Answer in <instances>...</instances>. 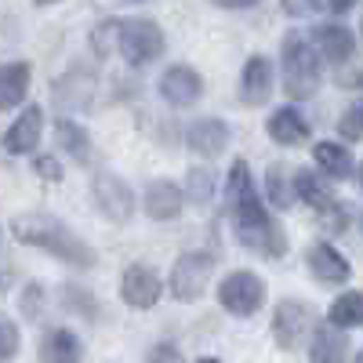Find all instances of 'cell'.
<instances>
[{
	"label": "cell",
	"instance_id": "obj_35",
	"mask_svg": "<svg viewBox=\"0 0 363 363\" xmlns=\"http://www.w3.org/2000/svg\"><path fill=\"white\" fill-rule=\"evenodd\" d=\"M48 182H58V178H62V167H58V160L55 157H37V164H33Z\"/></svg>",
	"mask_w": 363,
	"mask_h": 363
},
{
	"label": "cell",
	"instance_id": "obj_13",
	"mask_svg": "<svg viewBox=\"0 0 363 363\" xmlns=\"http://www.w3.org/2000/svg\"><path fill=\"white\" fill-rule=\"evenodd\" d=\"M306 265H309V272L320 284H345L352 277L349 258L335 244H327V240H316V244L306 251Z\"/></svg>",
	"mask_w": 363,
	"mask_h": 363
},
{
	"label": "cell",
	"instance_id": "obj_30",
	"mask_svg": "<svg viewBox=\"0 0 363 363\" xmlns=\"http://www.w3.org/2000/svg\"><path fill=\"white\" fill-rule=\"evenodd\" d=\"M338 135L345 142H359L363 138V99H356L342 116H338Z\"/></svg>",
	"mask_w": 363,
	"mask_h": 363
},
{
	"label": "cell",
	"instance_id": "obj_26",
	"mask_svg": "<svg viewBox=\"0 0 363 363\" xmlns=\"http://www.w3.org/2000/svg\"><path fill=\"white\" fill-rule=\"evenodd\" d=\"M327 323H335L342 330L363 327V291H345L335 298V306L327 309Z\"/></svg>",
	"mask_w": 363,
	"mask_h": 363
},
{
	"label": "cell",
	"instance_id": "obj_23",
	"mask_svg": "<svg viewBox=\"0 0 363 363\" xmlns=\"http://www.w3.org/2000/svg\"><path fill=\"white\" fill-rule=\"evenodd\" d=\"M29 77H33L29 62H4L0 66V113H8V109L26 102Z\"/></svg>",
	"mask_w": 363,
	"mask_h": 363
},
{
	"label": "cell",
	"instance_id": "obj_33",
	"mask_svg": "<svg viewBox=\"0 0 363 363\" xmlns=\"http://www.w3.org/2000/svg\"><path fill=\"white\" fill-rule=\"evenodd\" d=\"M145 363H186V356H182L178 345H171V342H157L145 352Z\"/></svg>",
	"mask_w": 363,
	"mask_h": 363
},
{
	"label": "cell",
	"instance_id": "obj_19",
	"mask_svg": "<svg viewBox=\"0 0 363 363\" xmlns=\"http://www.w3.org/2000/svg\"><path fill=\"white\" fill-rule=\"evenodd\" d=\"M51 95L58 102V109H84L91 106V99H95V73L87 69H69L66 77H58L51 84Z\"/></svg>",
	"mask_w": 363,
	"mask_h": 363
},
{
	"label": "cell",
	"instance_id": "obj_29",
	"mask_svg": "<svg viewBox=\"0 0 363 363\" xmlns=\"http://www.w3.org/2000/svg\"><path fill=\"white\" fill-rule=\"evenodd\" d=\"M18 345H22V335H18V323L11 316L0 313V363H11L18 356Z\"/></svg>",
	"mask_w": 363,
	"mask_h": 363
},
{
	"label": "cell",
	"instance_id": "obj_27",
	"mask_svg": "<svg viewBox=\"0 0 363 363\" xmlns=\"http://www.w3.org/2000/svg\"><path fill=\"white\" fill-rule=\"evenodd\" d=\"M62 309L84 316V320H99V301L91 298V291L77 287V284H66L62 287Z\"/></svg>",
	"mask_w": 363,
	"mask_h": 363
},
{
	"label": "cell",
	"instance_id": "obj_11",
	"mask_svg": "<svg viewBox=\"0 0 363 363\" xmlns=\"http://www.w3.org/2000/svg\"><path fill=\"white\" fill-rule=\"evenodd\" d=\"M236 240L244 244L247 251H255L258 258H284L287 255V233L277 218H262L258 225H247V229H236Z\"/></svg>",
	"mask_w": 363,
	"mask_h": 363
},
{
	"label": "cell",
	"instance_id": "obj_31",
	"mask_svg": "<svg viewBox=\"0 0 363 363\" xmlns=\"http://www.w3.org/2000/svg\"><path fill=\"white\" fill-rule=\"evenodd\" d=\"M186 189H189V196H193L196 203H207V200H211V193H215V182H211V171L193 167V171H189V182H186Z\"/></svg>",
	"mask_w": 363,
	"mask_h": 363
},
{
	"label": "cell",
	"instance_id": "obj_12",
	"mask_svg": "<svg viewBox=\"0 0 363 363\" xmlns=\"http://www.w3.org/2000/svg\"><path fill=\"white\" fill-rule=\"evenodd\" d=\"M272 99V62L265 55H251L240 73V102L247 109H258Z\"/></svg>",
	"mask_w": 363,
	"mask_h": 363
},
{
	"label": "cell",
	"instance_id": "obj_7",
	"mask_svg": "<svg viewBox=\"0 0 363 363\" xmlns=\"http://www.w3.org/2000/svg\"><path fill=\"white\" fill-rule=\"evenodd\" d=\"M313 327H316V313L306 301H280L277 313H272V338L287 352L306 342L313 335Z\"/></svg>",
	"mask_w": 363,
	"mask_h": 363
},
{
	"label": "cell",
	"instance_id": "obj_20",
	"mask_svg": "<svg viewBox=\"0 0 363 363\" xmlns=\"http://www.w3.org/2000/svg\"><path fill=\"white\" fill-rule=\"evenodd\" d=\"M309 359L313 363H345L349 359V338L335 323H320L309 335Z\"/></svg>",
	"mask_w": 363,
	"mask_h": 363
},
{
	"label": "cell",
	"instance_id": "obj_8",
	"mask_svg": "<svg viewBox=\"0 0 363 363\" xmlns=\"http://www.w3.org/2000/svg\"><path fill=\"white\" fill-rule=\"evenodd\" d=\"M91 196H95L99 211L109 222H128L135 215V193L124 178H116L109 171H102L95 182H91Z\"/></svg>",
	"mask_w": 363,
	"mask_h": 363
},
{
	"label": "cell",
	"instance_id": "obj_18",
	"mask_svg": "<svg viewBox=\"0 0 363 363\" xmlns=\"http://www.w3.org/2000/svg\"><path fill=\"white\" fill-rule=\"evenodd\" d=\"M309 44L316 48L320 58H330V62H349V58L356 55V37L352 29L338 26V22H323L316 26L309 33Z\"/></svg>",
	"mask_w": 363,
	"mask_h": 363
},
{
	"label": "cell",
	"instance_id": "obj_1",
	"mask_svg": "<svg viewBox=\"0 0 363 363\" xmlns=\"http://www.w3.org/2000/svg\"><path fill=\"white\" fill-rule=\"evenodd\" d=\"M11 236L26 247H37V251H48L51 258H58L62 265H73V269H91L99 262L95 247L84 244V240L51 215L44 211H33V215H18L11 222Z\"/></svg>",
	"mask_w": 363,
	"mask_h": 363
},
{
	"label": "cell",
	"instance_id": "obj_4",
	"mask_svg": "<svg viewBox=\"0 0 363 363\" xmlns=\"http://www.w3.org/2000/svg\"><path fill=\"white\" fill-rule=\"evenodd\" d=\"M225 207H229L233 229H247V225H258L262 218H269L265 200H262V193H258V186H255V174H251L247 160H236V164L229 167Z\"/></svg>",
	"mask_w": 363,
	"mask_h": 363
},
{
	"label": "cell",
	"instance_id": "obj_10",
	"mask_svg": "<svg viewBox=\"0 0 363 363\" xmlns=\"http://www.w3.org/2000/svg\"><path fill=\"white\" fill-rule=\"evenodd\" d=\"M160 95H164V102L174 106V109L196 106L200 95H203V77H200L193 66H171V69H164V77H160Z\"/></svg>",
	"mask_w": 363,
	"mask_h": 363
},
{
	"label": "cell",
	"instance_id": "obj_38",
	"mask_svg": "<svg viewBox=\"0 0 363 363\" xmlns=\"http://www.w3.org/2000/svg\"><path fill=\"white\" fill-rule=\"evenodd\" d=\"M215 8H225V11H244V8H255L258 0H211Z\"/></svg>",
	"mask_w": 363,
	"mask_h": 363
},
{
	"label": "cell",
	"instance_id": "obj_34",
	"mask_svg": "<svg viewBox=\"0 0 363 363\" xmlns=\"http://www.w3.org/2000/svg\"><path fill=\"white\" fill-rule=\"evenodd\" d=\"M342 69H338V84L342 87H363V69H356V66H349V62H338Z\"/></svg>",
	"mask_w": 363,
	"mask_h": 363
},
{
	"label": "cell",
	"instance_id": "obj_5",
	"mask_svg": "<svg viewBox=\"0 0 363 363\" xmlns=\"http://www.w3.org/2000/svg\"><path fill=\"white\" fill-rule=\"evenodd\" d=\"M211 272H215V258H211L207 251H186L178 255V262L171 265V298L178 301H196L203 298L207 284H211Z\"/></svg>",
	"mask_w": 363,
	"mask_h": 363
},
{
	"label": "cell",
	"instance_id": "obj_25",
	"mask_svg": "<svg viewBox=\"0 0 363 363\" xmlns=\"http://www.w3.org/2000/svg\"><path fill=\"white\" fill-rule=\"evenodd\" d=\"M313 160L327 178H349L352 174V153L342 142H316L313 145Z\"/></svg>",
	"mask_w": 363,
	"mask_h": 363
},
{
	"label": "cell",
	"instance_id": "obj_39",
	"mask_svg": "<svg viewBox=\"0 0 363 363\" xmlns=\"http://www.w3.org/2000/svg\"><path fill=\"white\" fill-rule=\"evenodd\" d=\"M196 363H218L215 356H203V359H196Z\"/></svg>",
	"mask_w": 363,
	"mask_h": 363
},
{
	"label": "cell",
	"instance_id": "obj_15",
	"mask_svg": "<svg viewBox=\"0 0 363 363\" xmlns=\"http://www.w3.org/2000/svg\"><path fill=\"white\" fill-rule=\"evenodd\" d=\"M291 193L306 203V207H316L320 215H330V211H338L342 203L335 200V189L323 182V174H316L313 167H298L291 174Z\"/></svg>",
	"mask_w": 363,
	"mask_h": 363
},
{
	"label": "cell",
	"instance_id": "obj_36",
	"mask_svg": "<svg viewBox=\"0 0 363 363\" xmlns=\"http://www.w3.org/2000/svg\"><path fill=\"white\" fill-rule=\"evenodd\" d=\"M22 309L33 316V313H40V287L37 284H29L26 291H22Z\"/></svg>",
	"mask_w": 363,
	"mask_h": 363
},
{
	"label": "cell",
	"instance_id": "obj_44",
	"mask_svg": "<svg viewBox=\"0 0 363 363\" xmlns=\"http://www.w3.org/2000/svg\"><path fill=\"white\" fill-rule=\"evenodd\" d=\"M359 33H363V26H359Z\"/></svg>",
	"mask_w": 363,
	"mask_h": 363
},
{
	"label": "cell",
	"instance_id": "obj_22",
	"mask_svg": "<svg viewBox=\"0 0 363 363\" xmlns=\"http://www.w3.org/2000/svg\"><path fill=\"white\" fill-rule=\"evenodd\" d=\"M269 138L272 142H280V145H301L309 138V120L301 116L294 106H284V109H277L269 116Z\"/></svg>",
	"mask_w": 363,
	"mask_h": 363
},
{
	"label": "cell",
	"instance_id": "obj_28",
	"mask_svg": "<svg viewBox=\"0 0 363 363\" xmlns=\"http://www.w3.org/2000/svg\"><path fill=\"white\" fill-rule=\"evenodd\" d=\"M284 174H287V171H284L280 164H272V167H269V174H265L269 203H277V207H287V203H291V196H294V193L287 189V186H291V178H284Z\"/></svg>",
	"mask_w": 363,
	"mask_h": 363
},
{
	"label": "cell",
	"instance_id": "obj_42",
	"mask_svg": "<svg viewBox=\"0 0 363 363\" xmlns=\"http://www.w3.org/2000/svg\"><path fill=\"white\" fill-rule=\"evenodd\" d=\"M37 4H55V0H37Z\"/></svg>",
	"mask_w": 363,
	"mask_h": 363
},
{
	"label": "cell",
	"instance_id": "obj_37",
	"mask_svg": "<svg viewBox=\"0 0 363 363\" xmlns=\"http://www.w3.org/2000/svg\"><path fill=\"white\" fill-rule=\"evenodd\" d=\"M352 4L356 0H316V8H323L330 15H345V11H352Z\"/></svg>",
	"mask_w": 363,
	"mask_h": 363
},
{
	"label": "cell",
	"instance_id": "obj_2",
	"mask_svg": "<svg viewBox=\"0 0 363 363\" xmlns=\"http://www.w3.org/2000/svg\"><path fill=\"white\" fill-rule=\"evenodd\" d=\"M284 91L294 102H306L320 91V55L309 37L287 33L284 37Z\"/></svg>",
	"mask_w": 363,
	"mask_h": 363
},
{
	"label": "cell",
	"instance_id": "obj_3",
	"mask_svg": "<svg viewBox=\"0 0 363 363\" xmlns=\"http://www.w3.org/2000/svg\"><path fill=\"white\" fill-rule=\"evenodd\" d=\"M167 40H164V29L160 22L153 18H116V51L120 58H124L128 66H149L157 62V58L164 55Z\"/></svg>",
	"mask_w": 363,
	"mask_h": 363
},
{
	"label": "cell",
	"instance_id": "obj_24",
	"mask_svg": "<svg viewBox=\"0 0 363 363\" xmlns=\"http://www.w3.org/2000/svg\"><path fill=\"white\" fill-rule=\"evenodd\" d=\"M55 142L73 164H87L91 160V138H87V131L77 124V120L58 116L55 120Z\"/></svg>",
	"mask_w": 363,
	"mask_h": 363
},
{
	"label": "cell",
	"instance_id": "obj_9",
	"mask_svg": "<svg viewBox=\"0 0 363 363\" xmlns=\"http://www.w3.org/2000/svg\"><path fill=\"white\" fill-rule=\"evenodd\" d=\"M160 294H164V280L157 277V269H149L142 262L124 269V277H120V298L131 309H153L160 301Z\"/></svg>",
	"mask_w": 363,
	"mask_h": 363
},
{
	"label": "cell",
	"instance_id": "obj_21",
	"mask_svg": "<svg viewBox=\"0 0 363 363\" xmlns=\"http://www.w3.org/2000/svg\"><path fill=\"white\" fill-rule=\"evenodd\" d=\"M40 363H80L84 359V342L69 327H51L40 338Z\"/></svg>",
	"mask_w": 363,
	"mask_h": 363
},
{
	"label": "cell",
	"instance_id": "obj_32",
	"mask_svg": "<svg viewBox=\"0 0 363 363\" xmlns=\"http://www.w3.org/2000/svg\"><path fill=\"white\" fill-rule=\"evenodd\" d=\"M91 48H95V55H109V51H116V18L102 22L95 33H91Z\"/></svg>",
	"mask_w": 363,
	"mask_h": 363
},
{
	"label": "cell",
	"instance_id": "obj_40",
	"mask_svg": "<svg viewBox=\"0 0 363 363\" xmlns=\"http://www.w3.org/2000/svg\"><path fill=\"white\" fill-rule=\"evenodd\" d=\"M352 363H363V349H359V352H356V356H352Z\"/></svg>",
	"mask_w": 363,
	"mask_h": 363
},
{
	"label": "cell",
	"instance_id": "obj_41",
	"mask_svg": "<svg viewBox=\"0 0 363 363\" xmlns=\"http://www.w3.org/2000/svg\"><path fill=\"white\" fill-rule=\"evenodd\" d=\"M359 189H363V164H359Z\"/></svg>",
	"mask_w": 363,
	"mask_h": 363
},
{
	"label": "cell",
	"instance_id": "obj_16",
	"mask_svg": "<svg viewBox=\"0 0 363 363\" xmlns=\"http://www.w3.org/2000/svg\"><path fill=\"white\" fill-rule=\"evenodd\" d=\"M40 135H44V109L40 106H26L22 116L4 131V149L11 157H26V153H33V149L40 145Z\"/></svg>",
	"mask_w": 363,
	"mask_h": 363
},
{
	"label": "cell",
	"instance_id": "obj_6",
	"mask_svg": "<svg viewBox=\"0 0 363 363\" xmlns=\"http://www.w3.org/2000/svg\"><path fill=\"white\" fill-rule=\"evenodd\" d=\"M265 301V284L262 277L247 269H236L218 284V306L229 313V316H255Z\"/></svg>",
	"mask_w": 363,
	"mask_h": 363
},
{
	"label": "cell",
	"instance_id": "obj_14",
	"mask_svg": "<svg viewBox=\"0 0 363 363\" xmlns=\"http://www.w3.org/2000/svg\"><path fill=\"white\" fill-rule=\"evenodd\" d=\"M229 138H233V131H229V124H225L222 116H203V120H196V124L186 131L189 149H193V153H200V157H207V160L222 157L225 149H229Z\"/></svg>",
	"mask_w": 363,
	"mask_h": 363
},
{
	"label": "cell",
	"instance_id": "obj_17",
	"mask_svg": "<svg viewBox=\"0 0 363 363\" xmlns=\"http://www.w3.org/2000/svg\"><path fill=\"white\" fill-rule=\"evenodd\" d=\"M182 189L174 186L171 178H153L145 186V193H142V211L149 218H157V222H171V218H178L182 215Z\"/></svg>",
	"mask_w": 363,
	"mask_h": 363
},
{
	"label": "cell",
	"instance_id": "obj_43",
	"mask_svg": "<svg viewBox=\"0 0 363 363\" xmlns=\"http://www.w3.org/2000/svg\"><path fill=\"white\" fill-rule=\"evenodd\" d=\"M359 229H363V218H359Z\"/></svg>",
	"mask_w": 363,
	"mask_h": 363
}]
</instances>
